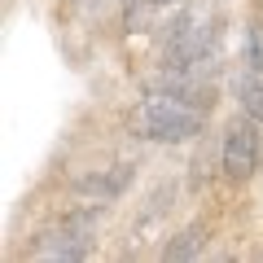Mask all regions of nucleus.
<instances>
[{"label": "nucleus", "mask_w": 263, "mask_h": 263, "mask_svg": "<svg viewBox=\"0 0 263 263\" xmlns=\"http://www.w3.org/2000/svg\"><path fill=\"white\" fill-rule=\"evenodd\" d=\"M127 132L141 136V141H158V145H184V141L206 136V114L193 110V105L145 92V101L132 105V114H127Z\"/></svg>", "instance_id": "obj_1"}, {"label": "nucleus", "mask_w": 263, "mask_h": 263, "mask_svg": "<svg viewBox=\"0 0 263 263\" xmlns=\"http://www.w3.org/2000/svg\"><path fill=\"white\" fill-rule=\"evenodd\" d=\"M219 154H224V176L233 184H246V180L259 171V158H263V136H259V119L241 114V119H228L224 136H219Z\"/></svg>", "instance_id": "obj_2"}, {"label": "nucleus", "mask_w": 263, "mask_h": 263, "mask_svg": "<svg viewBox=\"0 0 263 263\" xmlns=\"http://www.w3.org/2000/svg\"><path fill=\"white\" fill-rule=\"evenodd\" d=\"M145 92L180 101V105H193V110H202V114H211L215 101H219L215 79H197V75H184V70H167V66H158V70L145 79Z\"/></svg>", "instance_id": "obj_3"}, {"label": "nucleus", "mask_w": 263, "mask_h": 263, "mask_svg": "<svg viewBox=\"0 0 263 263\" xmlns=\"http://www.w3.org/2000/svg\"><path fill=\"white\" fill-rule=\"evenodd\" d=\"M132 176H136L132 162L97 167V171H84V176L70 184V193H75L79 202H92V206H110V202H119V197L132 189Z\"/></svg>", "instance_id": "obj_4"}, {"label": "nucleus", "mask_w": 263, "mask_h": 263, "mask_svg": "<svg viewBox=\"0 0 263 263\" xmlns=\"http://www.w3.org/2000/svg\"><path fill=\"white\" fill-rule=\"evenodd\" d=\"M27 254L31 259H88V254H92V237H79L75 228H66L62 219H57L53 228H44V233L27 246Z\"/></svg>", "instance_id": "obj_5"}, {"label": "nucleus", "mask_w": 263, "mask_h": 263, "mask_svg": "<svg viewBox=\"0 0 263 263\" xmlns=\"http://www.w3.org/2000/svg\"><path fill=\"white\" fill-rule=\"evenodd\" d=\"M215 176H224V154H219L215 141L202 136V145H197L193 158H189V189H206Z\"/></svg>", "instance_id": "obj_6"}, {"label": "nucleus", "mask_w": 263, "mask_h": 263, "mask_svg": "<svg viewBox=\"0 0 263 263\" xmlns=\"http://www.w3.org/2000/svg\"><path fill=\"white\" fill-rule=\"evenodd\" d=\"M206 241H211V228H206V224H189V228H180L176 237H167V246H162V259H176V263H184V259H202Z\"/></svg>", "instance_id": "obj_7"}, {"label": "nucleus", "mask_w": 263, "mask_h": 263, "mask_svg": "<svg viewBox=\"0 0 263 263\" xmlns=\"http://www.w3.org/2000/svg\"><path fill=\"white\" fill-rule=\"evenodd\" d=\"M233 92H237V105H241V114H250V119L263 123V75H254V70H241V75L233 79Z\"/></svg>", "instance_id": "obj_8"}, {"label": "nucleus", "mask_w": 263, "mask_h": 263, "mask_svg": "<svg viewBox=\"0 0 263 263\" xmlns=\"http://www.w3.org/2000/svg\"><path fill=\"white\" fill-rule=\"evenodd\" d=\"M241 57H246V70L263 75V22H250L241 40Z\"/></svg>", "instance_id": "obj_9"}, {"label": "nucleus", "mask_w": 263, "mask_h": 263, "mask_svg": "<svg viewBox=\"0 0 263 263\" xmlns=\"http://www.w3.org/2000/svg\"><path fill=\"white\" fill-rule=\"evenodd\" d=\"M158 9H176V5H189V0H154Z\"/></svg>", "instance_id": "obj_10"}]
</instances>
